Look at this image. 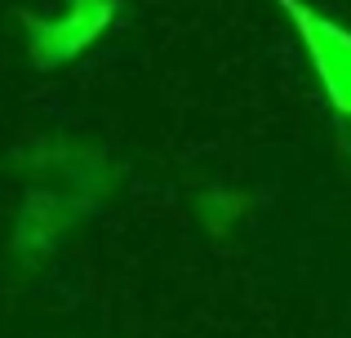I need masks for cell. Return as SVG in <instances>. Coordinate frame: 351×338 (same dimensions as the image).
<instances>
[{"label": "cell", "mask_w": 351, "mask_h": 338, "mask_svg": "<svg viewBox=\"0 0 351 338\" xmlns=\"http://www.w3.org/2000/svg\"><path fill=\"white\" fill-rule=\"evenodd\" d=\"M285 18L293 23L302 49L311 58V71L320 80V94L329 98L338 116L351 121V32L338 27L334 18H325L320 9H311L307 0H280Z\"/></svg>", "instance_id": "1"}, {"label": "cell", "mask_w": 351, "mask_h": 338, "mask_svg": "<svg viewBox=\"0 0 351 338\" xmlns=\"http://www.w3.org/2000/svg\"><path fill=\"white\" fill-rule=\"evenodd\" d=\"M112 18L116 0H67L58 14L27 23V53L36 67H62V62L80 58L112 27Z\"/></svg>", "instance_id": "2"}]
</instances>
